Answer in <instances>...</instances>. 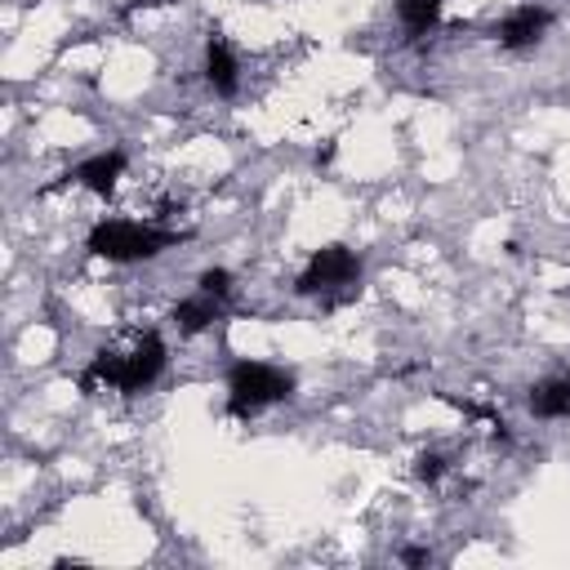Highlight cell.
<instances>
[{"label":"cell","mask_w":570,"mask_h":570,"mask_svg":"<svg viewBox=\"0 0 570 570\" xmlns=\"http://www.w3.org/2000/svg\"><path fill=\"white\" fill-rule=\"evenodd\" d=\"M530 414L534 419H570V370L534 383L530 392Z\"/></svg>","instance_id":"9c48e42d"},{"label":"cell","mask_w":570,"mask_h":570,"mask_svg":"<svg viewBox=\"0 0 570 570\" xmlns=\"http://www.w3.org/2000/svg\"><path fill=\"white\" fill-rule=\"evenodd\" d=\"M414 476H419V481H428V485H436V481L445 476V459H441L436 450H423V454L414 459Z\"/></svg>","instance_id":"8fae6325"},{"label":"cell","mask_w":570,"mask_h":570,"mask_svg":"<svg viewBox=\"0 0 570 570\" xmlns=\"http://www.w3.org/2000/svg\"><path fill=\"white\" fill-rule=\"evenodd\" d=\"M548 27H552V9H548V4H517V9L494 27V40H499L503 49H530Z\"/></svg>","instance_id":"8992f818"},{"label":"cell","mask_w":570,"mask_h":570,"mask_svg":"<svg viewBox=\"0 0 570 570\" xmlns=\"http://www.w3.org/2000/svg\"><path fill=\"white\" fill-rule=\"evenodd\" d=\"M401 561H405V566H428L432 552H428V548H401Z\"/></svg>","instance_id":"4fadbf2b"},{"label":"cell","mask_w":570,"mask_h":570,"mask_svg":"<svg viewBox=\"0 0 570 570\" xmlns=\"http://www.w3.org/2000/svg\"><path fill=\"white\" fill-rule=\"evenodd\" d=\"M120 174H125V151H98V156L71 165V169H67L58 183H49L45 191H58V187H85V191H94V196H111L116 183H120Z\"/></svg>","instance_id":"5b68a950"},{"label":"cell","mask_w":570,"mask_h":570,"mask_svg":"<svg viewBox=\"0 0 570 570\" xmlns=\"http://www.w3.org/2000/svg\"><path fill=\"white\" fill-rule=\"evenodd\" d=\"M196 289H209V294L227 298V294H232V272H227V267H209V272H200Z\"/></svg>","instance_id":"7c38bea8"},{"label":"cell","mask_w":570,"mask_h":570,"mask_svg":"<svg viewBox=\"0 0 570 570\" xmlns=\"http://www.w3.org/2000/svg\"><path fill=\"white\" fill-rule=\"evenodd\" d=\"M223 303H227V298H218V294H209V289H196V294L178 298V303H174V325H178V334H200V330H209V325L223 316Z\"/></svg>","instance_id":"ba28073f"},{"label":"cell","mask_w":570,"mask_h":570,"mask_svg":"<svg viewBox=\"0 0 570 570\" xmlns=\"http://www.w3.org/2000/svg\"><path fill=\"white\" fill-rule=\"evenodd\" d=\"M330 160H334V142H325V147L316 151V165H330Z\"/></svg>","instance_id":"5bb4252c"},{"label":"cell","mask_w":570,"mask_h":570,"mask_svg":"<svg viewBox=\"0 0 570 570\" xmlns=\"http://www.w3.org/2000/svg\"><path fill=\"white\" fill-rule=\"evenodd\" d=\"M205 80H209V89L223 94V98H232L236 85H240L236 53H232V45H227L218 31H209V40H205Z\"/></svg>","instance_id":"52a82bcc"},{"label":"cell","mask_w":570,"mask_h":570,"mask_svg":"<svg viewBox=\"0 0 570 570\" xmlns=\"http://www.w3.org/2000/svg\"><path fill=\"white\" fill-rule=\"evenodd\" d=\"M294 289L307 294V298H325V307L347 303L361 289V258H356V249H347V245H321L307 258V267L298 272Z\"/></svg>","instance_id":"3957f363"},{"label":"cell","mask_w":570,"mask_h":570,"mask_svg":"<svg viewBox=\"0 0 570 570\" xmlns=\"http://www.w3.org/2000/svg\"><path fill=\"white\" fill-rule=\"evenodd\" d=\"M294 392V379L281 365L267 361H236L227 370V414L232 419H254L263 405H276Z\"/></svg>","instance_id":"277c9868"},{"label":"cell","mask_w":570,"mask_h":570,"mask_svg":"<svg viewBox=\"0 0 570 570\" xmlns=\"http://www.w3.org/2000/svg\"><path fill=\"white\" fill-rule=\"evenodd\" d=\"M441 4L445 0H396V13H401L410 36H428L441 22Z\"/></svg>","instance_id":"30bf717a"},{"label":"cell","mask_w":570,"mask_h":570,"mask_svg":"<svg viewBox=\"0 0 570 570\" xmlns=\"http://www.w3.org/2000/svg\"><path fill=\"white\" fill-rule=\"evenodd\" d=\"M169 352H165V338L156 330H142L134 334L125 347H98L94 361L80 370V392H94V387H116V392H142L160 379Z\"/></svg>","instance_id":"6da1fadb"},{"label":"cell","mask_w":570,"mask_h":570,"mask_svg":"<svg viewBox=\"0 0 570 570\" xmlns=\"http://www.w3.org/2000/svg\"><path fill=\"white\" fill-rule=\"evenodd\" d=\"M187 232L178 227H156V223H138V218H98L89 227V254L107 258V263H138V258H156L160 249L183 245Z\"/></svg>","instance_id":"7a4b0ae2"}]
</instances>
